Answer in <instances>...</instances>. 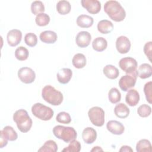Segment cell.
<instances>
[{
    "label": "cell",
    "mask_w": 152,
    "mask_h": 152,
    "mask_svg": "<svg viewBox=\"0 0 152 152\" xmlns=\"http://www.w3.org/2000/svg\"><path fill=\"white\" fill-rule=\"evenodd\" d=\"M1 132V138H0V148H2L5 146H6L8 144V138L5 135L4 132H3L2 130L0 131Z\"/></svg>",
    "instance_id": "40"
},
{
    "label": "cell",
    "mask_w": 152,
    "mask_h": 152,
    "mask_svg": "<svg viewBox=\"0 0 152 152\" xmlns=\"http://www.w3.org/2000/svg\"><path fill=\"white\" fill-rule=\"evenodd\" d=\"M113 29V24L109 20H102L97 24V30L102 34H109Z\"/></svg>",
    "instance_id": "20"
},
{
    "label": "cell",
    "mask_w": 152,
    "mask_h": 152,
    "mask_svg": "<svg viewBox=\"0 0 152 152\" xmlns=\"http://www.w3.org/2000/svg\"><path fill=\"white\" fill-rule=\"evenodd\" d=\"M82 138L86 144H92L97 138V132L91 127H87L83 131Z\"/></svg>",
    "instance_id": "16"
},
{
    "label": "cell",
    "mask_w": 152,
    "mask_h": 152,
    "mask_svg": "<svg viewBox=\"0 0 152 152\" xmlns=\"http://www.w3.org/2000/svg\"><path fill=\"white\" fill-rule=\"evenodd\" d=\"M87 63L86 58L83 53H77L75 54L72 59V64L74 67L78 69H81L84 68Z\"/></svg>",
    "instance_id": "25"
},
{
    "label": "cell",
    "mask_w": 152,
    "mask_h": 152,
    "mask_svg": "<svg viewBox=\"0 0 152 152\" xmlns=\"http://www.w3.org/2000/svg\"><path fill=\"white\" fill-rule=\"evenodd\" d=\"M56 120L59 123L68 124L71 122V118L68 113L65 112H61L57 115Z\"/></svg>",
    "instance_id": "37"
},
{
    "label": "cell",
    "mask_w": 152,
    "mask_h": 152,
    "mask_svg": "<svg viewBox=\"0 0 152 152\" xmlns=\"http://www.w3.org/2000/svg\"><path fill=\"white\" fill-rule=\"evenodd\" d=\"M69 144L67 147L64 148L62 151L66 152H79L81 150V145L80 142L75 140H72L69 142Z\"/></svg>",
    "instance_id": "33"
},
{
    "label": "cell",
    "mask_w": 152,
    "mask_h": 152,
    "mask_svg": "<svg viewBox=\"0 0 152 152\" xmlns=\"http://www.w3.org/2000/svg\"><path fill=\"white\" fill-rule=\"evenodd\" d=\"M13 120L21 132H27L32 126V119L24 109H21L17 110L13 115Z\"/></svg>",
    "instance_id": "2"
},
{
    "label": "cell",
    "mask_w": 152,
    "mask_h": 152,
    "mask_svg": "<svg viewBox=\"0 0 152 152\" xmlns=\"http://www.w3.org/2000/svg\"><path fill=\"white\" fill-rule=\"evenodd\" d=\"M114 112L118 118L124 119L128 116L130 110L129 109L124 103H120L115 106Z\"/></svg>",
    "instance_id": "22"
},
{
    "label": "cell",
    "mask_w": 152,
    "mask_h": 152,
    "mask_svg": "<svg viewBox=\"0 0 152 152\" xmlns=\"http://www.w3.org/2000/svg\"><path fill=\"white\" fill-rule=\"evenodd\" d=\"M136 151L137 152L151 151V144L150 141L147 139L140 140L136 144Z\"/></svg>",
    "instance_id": "27"
},
{
    "label": "cell",
    "mask_w": 152,
    "mask_h": 152,
    "mask_svg": "<svg viewBox=\"0 0 152 152\" xmlns=\"http://www.w3.org/2000/svg\"><path fill=\"white\" fill-rule=\"evenodd\" d=\"M104 11L113 21L120 22L126 17V12L121 4L116 1H108L104 5Z\"/></svg>",
    "instance_id": "1"
},
{
    "label": "cell",
    "mask_w": 152,
    "mask_h": 152,
    "mask_svg": "<svg viewBox=\"0 0 152 152\" xmlns=\"http://www.w3.org/2000/svg\"><path fill=\"white\" fill-rule=\"evenodd\" d=\"M8 44L12 47L16 46L21 41L22 33L20 30L12 29L8 31L7 36Z\"/></svg>",
    "instance_id": "12"
},
{
    "label": "cell",
    "mask_w": 152,
    "mask_h": 152,
    "mask_svg": "<svg viewBox=\"0 0 152 152\" xmlns=\"http://www.w3.org/2000/svg\"><path fill=\"white\" fill-rule=\"evenodd\" d=\"M104 111L102 107L94 106L88 112V116L91 122L96 126H102L104 124Z\"/></svg>",
    "instance_id": "6"
},
{
    "label": "cell",
    "mask_w": 152,
    "mask_h": 152,
    "mask_svg": "<svg viewBox=\"0 0 152 152\" xmlns=\"http://www.w3.org/2000/svg\"><path fill=\"white\" fill-rule=\"evenodd\" d=\"M58 12L61 15L68 14L71 9V5L70 3L65 0L59 1L56 6Z\"/></svg>",
    "instance_id": "26"
},
{
    "label": "cell",
    "mask_w": 152,
    "mask_h": 152,
    "mask_svg": "<svg viewBox=\"0 0 152 152\" xmlns=\"http://www.w3.org/2000/svg\"><path fill=\"white\" fill-rule=\"evenodd\" d=\"M29 56V52L27 48L24 46H20L15 49V56L21 61L26 60Z\"/></svg>",
    "instance_id": "29"
},
{
    "label": "cell",
    "mask_w": 152,
    "mask_h": 152,
    "mask_svg": "<svg viewBox=\"0 0 152 152\" xmlns=\"http://www.w3.org/2000/svg\"><path fill=\"white\" fill-rule=\"evenodd\" d=\"M93 17L85 14L80 15L77 18V24L81 28L90 27L93 25Z\"/></svg>",
    "instance_id": "21"
},
{
    "label": "cell",
    "mask_w": 152,
    "mask_h": 152,
    "mask_svg": "<svg viewBox=\"0 0 152 152\" xmlns=\"http://www.w3.org/2000/svg\"><path fill=\"white\" fill-rule=\"evenodd\" d=\"M39 37L42 42L48 44H52L54 43L57 40L58 36L55 31L46 30L40 34Z\"/></svg>",
    "instance_id": "19"
},
{
    "label": "cell",
    "mask_w": 152,
    "mask_h": 152,
    "mask_svg": "<svg viewBox=\"0 0 152 152\" xmlns=\"http://www.w3.org/2000/svg\"><path fill=\"white\" fill-rule=\"evenodd\" d=\"M91 36L90 33L86 31H80L76 36L75 42L77 45L81 48L87 47L91 42Z\"/></svg>",
    "instance_id": "13"
},
{
    "label": "cell",
    "mask_w": 152,
    "mask_h": 152,
    "mask_svg": "<svg viewBox=\"0 0 152 152\" xmlns=\"http://www.w3.org/2000/svg\"><path fill=\"white\" fill-rule=\"evenodd\" d=\"M126 103L130 106H135L140 101L139 93L135 89L128 91L125 96Z\"/></svg>",
    "instance_id": "17"
},
{
    "label": "cell",
    "mask_w": 152,
    "mask_h": 152,
    "mask_svg": "<svg viewBox=\"0 0 152 152\" xmlns=\"http://www.w3.org/2000/svg\"><path fill=\"white\" fill-rule=\"evenodd\" d=\"M119 151H126V152H129V151H133V150L131 148V147L128 146V145H123L121 147V148L119 149Z\"/></svg>",
    "instance_id": "41"
},
{
    "label": "cell",
    "mask_w": 152,
    "mask_h": 152,
    "mask_svg": "<svg viewBox=\"0 0 152 152\" xmlns=\"http://www.w3.org/2000/svg\"><path fill=\"white\" fill-rule=\"evenodd\" d=\"M136 71L131 74H126L120 78L119 86L122 91H128L130 88L135 86L137 78Z\"/></svg>",
    "instance_id": "7"
},
{
    "label": "cell",
    "mask_w": 152,
    "mask_h": 152,
    "mask_svg": "<svg viewBox=\"0 0 152 152\" xmlns=\"http://www.w3.org/2000/svg\"><path fill=\"white\" fill-rule=\"evenodd\" d=\"M137 61L131 57H125L120 59L119 66L126 74H131L137 71Z\"/></svg>",
    "instance_id": "8"
},
{
    "label": "cell",
    "mask_w": 152,
    "mask_h": 152,
    "mask_svg": "<svg viewBox=\"0 0 152 152\" xmlns=\"http://www.w3.org/2000/svg\"><path fill=\"white\" fill-rule=\"evenodd\" d=\"M72 76V71L69 68H64L58 71L56 74L58 81L59 83L65 84L69 83Z\"/></svg>",
    "instance_id": "15"
},
{
    "label": "cell",
    "mask_w": 152,
    "mask_h": 152,
    "mask_svg": "<svg viewBox=\"0 0 152 152\" xmlns=\"http://www.w3.org/2000/svg\"><path fill=\"white\" fill-rule=\"evenodd\" d=\"M50 20V17L48 14L45 13H41L36 15L35 21L37 26L43 27L47 26L49 24Z\"/></svg>",
    "instance_id": "32"
},
{
    "label": "cell",
    "mask_w": 152,
    "mask_h": 152,
    "mask_svg": "<svg viewBox=\"0 0 152 152\" xmlns=\"http://www.w3.org/2000/svg\"><path fill=\"white\" fill-rule=\"evenodd\" d=\"M103 151V149H102L100 147H99V146L94 147L91 150V151Z\"/></svg>",
    "instance_id": "42"
},
{
    "label": "cell",
    "mask_w": 152,
    "mask_h": 152,
    "mask_svg": "<svg viewBox=\"0 0 152 152\" xmlns=\"http://www.w3.org/2000/svg\"><path fill=\"white\" fill-rule=\"evenodd\" d=\"M103 72L107 78L111 80L117 78L119 75L118 69L112 65H106L103 69Z\"/></svg>",
    "instance_id": "23"
},
{
    "label": "cell",
    "mask_w": 152,
    "mask_h": 152,
    "mask_svg": "<svg viewBox=\"0 0 152 152\" xmlns=\"http://www.w3.org/2000/svg\"><path fill=\"white\" fill-rule=\"evenodd\" d=\"M136 72L137 77H139L140 78H148L152 75V68L150 64L144 63L140 65Z\"/></svg>",
    "instance_id": "18"
},
{
    "label": "cell",
    "mask_w": 152,
    "mask_h": 152,
    "mask_svg": "<svg viewBox=\"0 0 152 152\" xmlns=\"http://www.w3.org/2000/svg\"><path fill=\"white\" fill-rule=\"evenodd\" d=\"M18 77L21 82L25 84H31L36 78V74L29 67H22L18 71Z\"/></svg>",
    "instance_id": "9"
},
{
    "label": "cell",
    "mask_w": 152,
    "mask_h": 152,
    "mask_svg": "<svg viewBox=\"0 0 152 152\" xmlns=\"http://www.w3.org/2000/svg\"><path fill=\"white\" fill-rule=\"evenodd\" d=\"M58 150V145L55 141L53 140H48L38 150V151L56 152Z\"/></svg>",
    "instance_id": "28"
},
{
    "label": "cell",
    "mask_w": 152,
    "mask_h": 152,
    "mask_svg": "<svg viewBox=\"0 0 152 152\" xmlns=\"http://www.w3.org/2000/svg\"><path fill=\"white\" fill-rule=\"evenodd\" d=\"M53 133L56 138L65 142H69L77 137V131L71 126L56 125L53 128Z\"/></svg>",
    "instance_id": "4"
},
{
    "label": "cell",
    "mask_w": 152,
    "mask_h": 152,
    "mask_svg": "<svg viewBox=\"0 0 152 152\" xmlns=\"http://www.w3.org/2000/svg\"><path fill=\"white\" fill-rule=\"evenodd\" d=\"M31 112L34 116L43 121H49L53 116V110L40 103H36L31 107Z\"/></svg>",
    "instance_id": "5"
},
{
    "label": "cell",
    "mask_w": 152,
    "mask_h": 152,
    "mask_svg": "<svg viewBox=\"0 0 152 152\" xmlns=\"http://www.w3.org/2000/svg\"><path fill=\"white\" fill-rule=\"evenodd\" d=\"M131 42L129 39L124 36L118 37L116 41V48L118 52L121 54L128 53L131 48Z\"/></svg>",
    "instance_id": "10"
},
{
    "label": "cell",
    "mask_w": 152,
    "mask_h": 152,
    "mask_svg": "<svg viewBox=\"0 0 152 152\" xmlns=\"http://www.w3.org/2000/svg\"><path fill=\"white\" fill-rule=\"evenodd\" d=\"M106 128L112 134L118 135L122 134L125 131L123 124L115 120L109 121L106 124Z\"/></svg>",
    "instance_id": "14"
},
{
    "label": "cell",
    "mask_w": 152,
    "mask_h": 152,
    "mask_svg": "<svg viewBox=\"0 0 152 152\" xmlns=\"http://www.w3.org/2000/svg\"><path fill=\"white\" fill-rule=\"evenodd\" d=\"M45 10V6L40 1H33L31 4V11L34 15L43 13Z\"/></svg>",
    "instance_id": "31"
},
{
    "label": "cell",
    "mask_w": 152,
    "mask_h": 152,
    "mask_svg": "<svg viewBox=\"0 0 152 152\" xmlns=\"http://www.w3.org/2000/svg\"><path fill=\"white\" fill-rule=\"evenodd\" d=\"M2 131L9 141H13L17 139L18 138L17 133L12 126H6L3 128Z\"/></svg>",
    "instance_id": "34"
},
{
    "label": "cell",
    "mask_w": 152,
    "mask_h": 152,
    "mask_svg": "<svg viewBox=\"0 0 152 152\" xmlns=\"http://www.w3.org/2000/svg\"><path fill=\"white\" fill-rule=\"evenodd\" d=\"M24 42L30 47H34L37 45V37L33 33H27L24 37Z\"/></svg>",
    "instance_id": "36"
},
{
    "label": "cell",
    "mask_w": 152,
    "mask_h": 152,
    "mask_svg": "<svg viewBox=\"0 0 152 152\" xmlns=\"http://www.w3.org/2000/svg\"><path fill=\"white\" fill-rule=\"evenodd\" d=\"M107 42L102 37L95 38L92 42L93 49L97 52H102L104 50L107 48Z\"/></svg>",
    "instance_id": "24"
},
{
    "label": "cell",
    "mask_w": 152,
    "mask_h": 152,
    "mask_svg": "<svg viewBox=\"0 0 152 152\" xmlns=\"http://www.w3.org/2000/svg\"><path fill=\"white\" fill-rule=\"evenodd\" d=\"M151 112V107L147 104H143L140 106L137 109V113L138 115L142 118H146L150 115Z\"/></svg>",
    "instance_id": "35"
},
{
    "label": "cell",
    "mask_w": 152,
    "mask_h": 152,
    "mask_svg": "<svg viewBox=\"0 0 152 152\" xmlns=\"http://www.w3.org/2000/svg\"><path fill=\"white\" fill-rule=\"evenodd\" d=\"M42 98L48 103L53 106H58L63 101L62 93L50 85L45 86L42 90Z\"/></svg>",
    "instance_id": "3"
},
{
    "label": "cell",
    "mask_w": 152,
    "mask_h": 152,
    "mask_svg": "<svg viewBox=\"0 0 152 152\" xmlns=\"http://www.w3.org/2000/svg\"><path fill=\"white\" fill-rule=\"evenodd\" d=\"M108 98L109 101L112 103L115 104L118 103L121 100V94L118 88L115 87H113L109 91Z\"/></svg>",
    "instance_id": "30"
},
{
    "label": "cell",
    "mask_w": 152,
    "mask_h": 152,
    "mask_svg": "<svg viewBox=\"0 0 152 152\" xmlns=\"http://www.w3.org/2000/svg\"><path fill=\"white\" fill-rule=\"evenodd\" d=\"M152 82L148 81L147 82L144 86V92L145 94V99L147 101L150 103L151 104L152 103Z\"/></svg>",
    "instance_id": "38"
},
{
    "label": "cell",
    "mask_w": 152,
    "mask_h": 152,
    "mask_svg": "<svg viewBox=\"0 0 152 152\" xmlns=\"http://www.w3.org/2000/svg\"><path fill=\"white\" fill-rule=\"evenodd\" d=\"M81 4L91 14H97L101 10V4L97 0H81Z\"/></svg>",
    "instance_id": "11"
},
{
    "label": "cell",
    "mask_w": 152,
    "mask_h": 152,
    "mask_svg": "<svg viewBox=\"0 0 152 152\" xmlns=\"http://www.w3.org/2000/svg\"><path fill=\"white\" fill-rule=\"evenodd\" d=\"M151 48H152V42H151V41L147 42L144 45V52L150 61H151Z\"/></svg>",
    "instance_id": "39"
}]
</instances>
